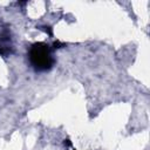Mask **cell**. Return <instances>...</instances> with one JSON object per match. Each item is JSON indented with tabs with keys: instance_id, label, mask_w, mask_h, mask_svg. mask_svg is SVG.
<instances>
[{
	"instance_id": "cell-1",
	"label": "cell",
	"mask_w": 150,
	"mask_h": 150,
	"mask_svg": "<svg viewBox=\"0 0 150 150\" xmlns=\"http://www.w3.org/2000/svg\"><path fill=\"white\" fill-rule=\"evenodd\" d=\"M29 62L36 71H46L50 69L54 64V59L52 56L48 45L45 42H35L29 48L28 53Z\"/></svg>"
},
{
	"instance_id": "cell-3",
	"label": "cell",
	"mask_w": 150,
	"mask_h": 150,
	"mask_svg": "<svg viewBox=\"0 0 150 150\" xmlns=\"http://www.w3.org/2000/svg\"><path fill=\"white\" fill-rule=\"evenodd\" d=\"M6 53H7V52H6L4 48H1V47H0V54H6Z\"/></svg>"
},
{
	"instance_id": "cell-2",
	"label": "cell",
	"mask_w": 150,
	"mask_h": 150,
	"mask_svg": "<svg viewBox=\"0 0 150 150\" xmlns=\"http://www.w3.org/2000/svg\"><path fill=\"white\" fill-rule=\"evenodd\" d=\"M62 46H64V45H63V43H61V42H59V41L54 42V47H55V48H60V47H62Z\"/></svg>"
}]
</instances>
